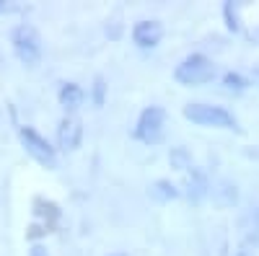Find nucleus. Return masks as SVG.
Masks as SVG:
<instances>
[{"label":"nucleus","mask_w":259,"mask_h":256,"mask_svg":"<svg viewBox=\"0 0 259 256\" xmlns=\"http://www.w3.org/2000/svg\"><path fill=\"white\" fill-rule=\"evenodd\" d=\"M256 225H259V212H256Z\"/></svg>","instance_id":"obj_22"},{"label":"nucleus","mask_w":259,"mask_h":256,"mask_svg":"<svg viewBox=\"0 0 259 256\" xmlns=\"http://www.w3.org/2000/svg\"><path fill=\"white\" fill-rule=\"evenodd\" d=\"M221 85H223V91H226V93L241 96V93L249 91V85H251V83H249V78L241 75L239 70H228V73L221 75Z\"/></svg>","instance_id":"obj_12"},{"label":"nucleus","mask_w":259,"mask_h":256,"mask_svg":"<svg viewBox=\"0 0 259 256\" xmlns=\"http://www.w3.org/2000/svg\"><path fill=\"white\" fill-rule=\"evenodd\" d=\"M109 256H127V253H122V251H114V253H109Z\"/></svg>","instance_id":"obj_20"},{"label":"nucleus","mask_w":259,"mask_h":256,"mask_svg":"<svg viewBox=\"0 0 259 256\" xmlns=\"http://www.w3.org/2000/svg\"><path fill=\"white\" fill-rule=\"evenodd\" d=\"M168 163H171V168L182 171V174H187V171H192V168H194L192 153L187 150L184 145H174V147H171V150H168Z\"/></svg>","instance_id":"obj_13"},{"label":"nucleus","mask_w":259,"mask_h":256,"mask_svg":"<svg viewBox=\"0 0 259 256\" xmlns=\"http://www.w3.org/2000/svg\"><path fill=\"white\" fill-rule=\"evenodd\" d=\"M148 194L153 197L156 202L166 204V202H171V199H179V197H182V189L171 181V179H156L153 184H150Z\"/></svg>","instance_id":"obj_10"},{"label":"nucleus","mask_w":259,"mask_h":256,"mask_svg":"<svg viewBox=\"0 0 259 256\" xmlns=\"http://www.w3.org/2000/svg\"><path fill=\"white\" fill-rule=\"evenodd\" d=\"M233 256H254V253H251V251H249V248L244 246V248H239V251H236Z\"/></svg>","instance_id":"obj_18"},{"label":"nucleus","mask_w":259,"mask_h":256,"mask_svg":"<svg viewBox=\"0 0 259 256\" xmlns=\"http://www.w3.org/2000/svg\"><path fill=\"white\" fill-rule=\"evenodd\" d=\"M215 75H218V68H215L212 57H207L202 52H189L174 68V80L179 85H187V88H197V85L212 83Z\"/></svg>","instance_id":"obj_2"},{"label":"nucleus","mask_w":259,"mask_h":256,"mask_svg":"<svg viewBox=\"0 0 259 256\" xmlns=\"http://www.w3.org/2000/svg\"><path fill=\"white\" fill-rule=\"evenodd\" d=\"M223 21H226V29L233 31V34H239L241 31V6L239 3H233V0H226L223 3Z\"/></svg>","instance_id":"obj_14"},{"label":"nucleus","mask_w":259,"mask_h":256,"mask_svg":"<svg viewBox=\"0 0 259 256\" xmlns=\"http://www.w3.org/2000/svg\"><path fill=\"white\" fill-rule=\"evenodd\" d=\"M57 101H60V106H62V109L68 112V114L78 112L80 106L85 104V91H83V85H78L75 80H65V83H60Z\"/></svg>","instance_id":"obj_9"},{"label":"nucleus","mask_w":259,"mask_h":256,"mask_svg":"<svg viewBox=\"0 0 259 256\" xmlns=\"http://www.w3.org/2000/svg\"><path fill=\"white\" fill-rule=\"evenodd\" d=\"M133 44L143 52L148 49H156L161 44V39H163V24L158 18H140L133 24Z\"/></svg>","instance_id":"obj_6"},{"label":"nucleus","mask_w":259,"mask_h":256,"mask_svg":"<svg viewBox=\"0 0 259 256\" xmlns=\"http://www.w3.org/2000/svg\"><path fill=\"white\" fill-rule=\"evenodd\" d=\"M254 78H256V83H259V68H256V70H254Z\"/></svg>","instance_id":"obj_21"},{"label":"nucleus","mask_w":259,"mask_h":256,"mask_svg":"<svg viewBox=\"0 0 259 256\" xmlns=\"http://www.w3.org/2000/svg\"><path fill=\"white\" fill-rule=\"evenodd\" d=\"M184 119H189L197 127H215V130H239V119L231 109L221 104H207V101H189L182 109Z\"/></svg>","instance_id":"obj_1"},{"label":"nucleus","mask_w":259,"mask_h":256,"mask_svg":"<svg viewBox=\"0 0 259 256\" xmlns=\"http://www.w3.org/2000/svg\"><path fill=\"white\" fill-rule=\"evenodd\" d=\"M29 256H50V251L41 246V243H34L31 246V251H29Z\"/></svg>","instance_id":"obj_17"},{"label":"nucleus","mask_w":259,"mask_h":256,"mask_svg":"<svg viewBox=\"0 0 259 256\" xmlns=\"http://www.w3.org/2000/svg\"><path fill=\"white\" fill-rule=\"evenodd\" d=\"M106 93H109V85H106V78L104 75H96L91 88H89V98L94 106H104L106 104Z\"/></svg>","instance_id":"obj_15"},{"label":"nucleus","mask_w":259,"mask_h":256,"mask_svg":"<svg viewBox=\"0 0 259 256\" xmlns=\"http://www.w3.org/2000/svg\"><path fill=\"white\" fill-rule=\"evenodd\" d=\"M50 233V228L45 225V223H36V225H31L29 230H26V238H31V241H36L39 236H47Z\"/></svg>","instance_id":"obj_16"},{"label":"nucleus","mask_w":259,"mask_h":256,"mask_svg":"<svg viewBox=\"0 0 259 256\" xmlns=\"http://www.w3.org/2000/svg\"><path fill=\"white\" fill-rule=\"evenodd\" d=\"M34 215H36L41 223H45L47 228H52V225L62 218V210H60V204L52 202V199L36 197V199H34Z\"/></svg>","instance_id":"obj_11"},{"label":"nucleus","mask_w":259,"mask_h":256,"mask_svg":"<svg viewBox=\"0 0 259 256\" xmlns=\"http://www.w3.org/2000/svg\"><path fill=\"white\" fill-rule=\"evenodd\" d=\"M8 6H6V0H0V11H6Z\"/></svg>","instance_id":"obj_19"},{"label":"nucleus","mask_w":259,"mask_h":256,"mask_svg":"<svg viewBox=\"0 0 259 256\" xmlns=\"http://www.w3.org/2000/svg\"><path fill=\"white\" fill-rule=\"evenodd\" d=\"M166 135V109L158 104H150L138 114L133 137L143 145H158Z\"/></svg>","instance_id":"obj_3"},{"label":"nucleus","mask_w":259,"mask_h":256,"mask_svg":"<svg viewBox=\"0 0 259 256\" xmlns=\"http://www.w3.org/2000/svg\"><path fill=\"white\" fill-rule=\"evenodd\" d=\"M11 47L16 52V57L24 62L26 68H36L41 60V36L34 26L21 24L11 31Z\"/></svg>","instance_id":"obj_5"},{"label":"nucleus","mask_w":259,"mask_h":256,"mask_svg":"<svg viewBox=\"0 0 259 256\" xmlns=\"http://www.w3.org/2000/svg\"><path fill=\"white\" fill-rule=\"evenodd\" d=\"M179 189H182V194H184L192 204H200V202H205V199L212 194V184H210L207 174H205L202 168H197V166L184 174Z\"/></svg>","instance_id":"obj_7"},{"label":"nucleus","mask_w":259,"mask_h":256,"mask_svg":"<svg viewBox=\"0 0 259 256\" xmlns=\"http://www.w3.org/2000/svg\"><path fill=\"white\" fill-rule=\"evenodd\" d=\"M18 140L24 145V150L45 168H57V147L41 135L39 130H34L31 124H21L18 127Z\"/></svg>","instance_id":"obj_4"},{"label":"nucleus","mask_w":259,"mask_h":256,"mask_svg":"<svg viewBox=\"0 0 259 256\" xmlns=\"http://www.w3.org/2000/svg\"><path fill=\"white\" fill-rule=\"evenodd\" d=\"M55 137H57V147H60V150H65V153L78 150L80 142H83V122L75 114H65L57 122Z\"/></svg>","instance_id":"obj_8"}]
</instances>
